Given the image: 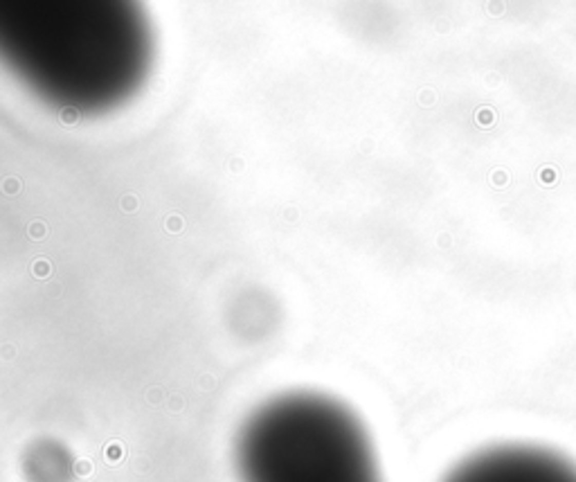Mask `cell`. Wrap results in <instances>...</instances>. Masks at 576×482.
Segmentation results:
<instances>
[{
	"instance_id": "obj_1",
	"label": "cell",
	"mask_w": 576,
	"mask_h": 482,
	"mask_svg": "<svg viewBox=\"0 0 576 482\" xmlns=\"http://www.w3.org/2000/svg\"><path fill=\"white\" fill-rule=\"evenodd\" d=\"M234 462L241 482H383L363 419L320 392H290L254 410Z\"/></svg>"
},
{
	"instance_id": "obj_2",
	"label": "cell",
	"mask_w": 576,
	"mask_h": 482,
	"mask_svg": "<svg viewBox=\"0 0 576 482\" xmlns=\"http://www.w3.org/2000/svg\"><path fill=\"white\" fill-rule=\"evenodd\" d=\"M441 482H576V462L547 446L507 442L468 453Z\"/></svg>"
},
{
	"instance_id": "obj_3",
	"label": "cell",
	"mask_w": 576,
	"mask_h": 482,
	"mask_svg": "<svg viewBox=\"0 0 576 482\" xmlns=\"http://www.w3.org/2000/svg\"><path fill=\"white\" fill-rule=\"evenodd\" d=\"M25 471L32 482H65L70 475V457L61 446L43 442L27 457Z\"/></svg>"
}]
</instances>
